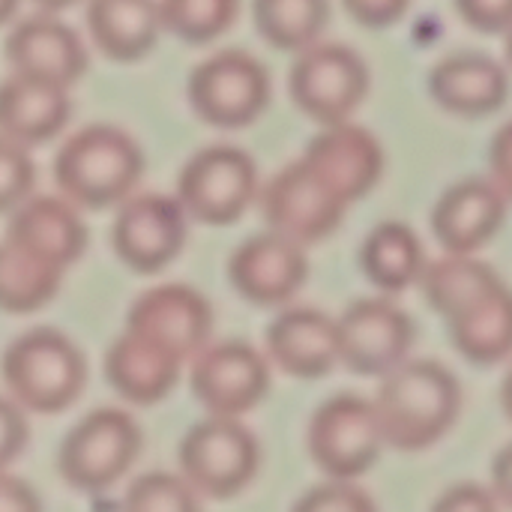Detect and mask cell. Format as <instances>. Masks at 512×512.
<instances>
[{
  "mask_svg": "<svg viewBox=\"0 0 512 512\" xmlns=\"http://www.w3.org/2000/svg\"><path fill=\"white\" fill-rule=\"evenodd\" d=\"M384 444L417 453L438 444L462 411V387L456 375L435 360H405L381 378L372 399Z\"/></svg>",
  "mask_w": 512,
  "mask_h": 512,
  "instance_id": "cell-1",
  "label": "cell"
},
{
  "mask_svg": "<svg viewBox=\"0 0 512 512\" xmlns=\"http://www.w3.org/2000/svg\"><path fill=\"white\" fill-rule=\"evenodd\" d=\"M141 174V147L123 129L105 123L78 129L54 159V180L66 201L90 210L126 201Z\"/></svg>",
  "mask_w": 512,
  "mask_h": 512,
  "instance_id": "cell-2",
  "label": "cell"
},
{
  "mask_svg": "<svg viewBox=\"0 0 512 512\" xmlns=\"http://www.w3.org/2000/svg\"><path fill=\"white\" fill-rule=\"evenodd\" d=\"M3 384L9 399L24 411L60 414L81 396L87 384V360L69 336L39 327L6 348Z\"/></svg>",
  "mask_w": 512,
  "mask_h": 512,
  "instance_id": "cell-3",
  "label": "cell"
},
{
  "mask_svg": "<svg viewBox=\"0 0 512 512\" xmlns=\"http://www.w3.org/2000/svg\"><path fill=\"white\" fill-rule=\"evenodd\" d=\"M255 159L231 144H213L198 150L180 171L177 201L186 216L204 225L237 222L258 198Z\"/></svg>",
  "mask_w": 512,
  "mask_h": 512,
  "instance_id": "cell-4",
  "label": "cell"
},
{
  "mask_svg": "<svg viewBox=\"0 0 512 512\" xmlns=\"http://www.w3.org/2000/svg\"><path fill=\"white\" fill-rule=\"evenodd\" d=\"M195 114L216 129L252 126L270 105V75L249 51H216L189 75Z\"/></svg>",
  "mask_w": 512,
  "mask_h": 512,
  "instance_id": "cell-5",
  "label": "cell"
},
{
  "mask_svg": "<svg viewBox=\"0 0 512 512\" xmlns=\"http://www.w3.org/2000/svg\"><path fill=\"white\" fill-rule=\"evenodd\" d=\"M291 99L318 126L345 123L369 93L366 60L339 42H315L291 66Z\"/></svg>",
  "mask_w": 512,
  "mask_h": 512,
  "instance_id": "cell-6",
  "label": "cell"
},
{
  "mask_svg": "<svg viewBox=\"0 0 512 512\" xmlns=\"http://www.w3.org/2000/svg\"><path fill=\"white\" fill-rule=\"evenodd\" d=\"M255 435L234 417H207L180 441L183 480L207 498H234L258 474Z\"/></svg>",
  "mask_w": 512,
  "mask_h": 512,
  "instance_id": "cell-7",
  "label": "cell"
},
{
  "mask_svg": "<svg viewBox=\"0 0 512 512\" xmlns=\"http://www.w3.org/2000/svg\"><path fill=\"white\" fill-rule=\"evenodd\" d=\"M141 429L117 408H99L78 420L60 444V474L78 492L111 489L138 459Z\"/></svg>",
  "mask_w": 512,
  "mask_h": 512,
  "instance_id": "cell-8",
  "label": "cell"
},
{
  "mask_svg": "<svg viewBox=\"0 0 512 512\" xmlns=\"http://www.w3.org/2000/svg\"><path fill=\"white\" fill-rule=\"evenodd\" d=\"M309 456L330 480H357L381 456L384 432L369 399L342 393L327 399L309 423Z\"/></svg>",
  "mask_w": 512,
  "mask_h": 512,
  "instance_id": "cell-9",
  "label": "cell"
},
{
  "mask_svg": "<svg viewBox=\"0 0 512 512\" xmlns=\"http://www.w3.org/2000/svg\"><path fill=\"white\" fill-rule=\"evenodd\" d=\"M258 204L267 228L300 246H312L333 237L351 207L303 159L285 165L258 192Z\"/></svg>",
  "mask_w": 512,
  "mask_h": 512,
  "instance_id": "cell-10",
  "label": "cell"
},
{
  "mask_svg": "<svg viewBox=\"0 0 512 512\" xmlns=\"http://www.w3.org/2000/svg\"><path fill=\"white\" fill-rule=\"evenodd\" d=\"M192 393L210 417L249 414L270 390V366L249 342H216L192 357Z\"/></svg>",
  "mask_w": 512,
  "mask_h": 512,
  "instance_id": "cell-11",
  "label": "cell"
},
{
  "mask_svg": "<svg viewBox=\"0 0 512 512\" xmlns=\"http://www.w3.org/2000/svg\"><path fill=\"white\" fill-rule=\"evenodd\" d=\"M336 321L342 366H348L354 375L384 378L408 360L414 345V321L393 300H357Z\"/></svg>",
  "mask_w": 512,
  "mask_h": 512,
  "instance_id": "cell-12",
  "label": "cell"
},
{
  "mask_svg": "<svg viewBox=\"0 0 512 512\" xmlns=\"http://www.w3.org/2000/svg\"><path fill=\"white\" fill-rule=\"evenodd\" d=\"M186 231L189 216L177 195H138L120 207L111 225V246L129 270L159 273L183 252Z\"/></svg>",
  "mask_w": 512,
  "mask_h": 512,
  "instance_id": "cell-13",
  "label": "cell"
},
{
  "mask_svg": "<svg viewBox=\"0 0 512 512\" xmlns=\"http://www.w3.org/2000/svg\"><path fill=\"white\" fill-rule=\"evenodd\" d=\"M126 330L156 342L186 363L210 345L213 309L207 297L189 285H156L132 303Z\"/></svg>",
  "mask_w": 512,
  "mask_h": 512,
  "instance_id": "cell-14",
  "label": "cell"
},
{
  "mask_svg": "<svg viewBox=\"0 0 512 512\" xmlns=\"http://www.w3.org/2000/svg\"><path fill=\"white\" fill-rule=\"evenodd\" d=\"M234 291L255 306H285L309 279L306 246L264 231L240 243L228 261Z\"/></svg>",
  "mask_w": 512,
  "mask_h": 512,
  "instance_id": "cell-15",
  "label": "cell"
},
{
  "mask_svg": "<svg viewBox=\"0 0 512 512\" xmlns=\"http://www.w3.org/2000/svg\"><path fill=\"white\" fill-rule=\"evenodd\" d=\"M303 162L333 192H339L348 204H354L375 192V186L384 177L387 156L381 141L369 129L345 120V123L321 126V132L309 141Z\"/></svg>",
  "mask_w": 512,
  "mask_h": 512,
  "instance_id": "cell-16",
  "label": "cell"
},
{
  "mask_svg": "<svg viewBox=\"0 0 512 512\" xmlns=\"http://www.w3.org/2000/svg\"><path fill=\"white\" fill-rule=\"evenodd\" d=\"M507 207L510 201L492 177H468L438 198L432 231L447 252L474 255L495 240L507 219Z\"/></svg>",
  "mask_w": 512,
  "mask_h": 512,
  "instance_id": "cell-17",
  "label": "cell"
},
{
  "mask_svg": "<svg viewBox=\"0 0 512 512\" xmlns=\"http://www.w3.org/2000/svg\"><path fill=\"white\" fill-rule=\"evenodd\" d=\"M6 57L12 72L66 90L87 69V48L78 39V33L69 24L48 15H36L15 24L6 39Z\"/></svg>",
  "mask_w": 512,
  "mask_h": 512,
  "instance_id": "cell-18",
  "label": "cell"
},
{
  "mask_svg": "<svg viewBox=\"0 0 512 512\" xmlns=\"http://www.w3.org/2000/svg\"><path fill=\"white\" fill-rule=\"evenodd\" d=\"M432 99L456 117L477 120L501 111L510 96V72L495 57L459 51L444 57L429 75Z\"/></svg>",
  "mask_w": 512,
  "mask_h": 512,
  "instance_id": "cell-19",
  "label": "cell"
},
{
  "mask_svg": "<svg viewBox=\"0 0 512 512\" xmlns=\"http://www.w3.org/2000/svg\"><path fill=\"white\" fill-rule=\"evenodd\" d=\"M267 354L291 378H324L342 363L339 321L318 309H285L267 327Z\"/></svg>",
  "mask_w": 512,
  "mask_h": 512,
  "instance_id": "cell-20",
  "label": "cell"
},
{
  "mask_svg": "<svg viewBox=\"0 0 512 512\" xmlns=\"http://www.w3.org/2000/svg\"><path fill=\"white\" fill-rule=\"evenodd\" d=\"M6 240L66 270L87 249V228L78 210L63 198H27L12 210Z\"/></svg>",
  "mask_w": 512,
  "mask_h": 512,
  "instance_id": "cell-21",
  "label": "cell"
},
{
  "mask_svg": "<svg viewBox=\"0 0 512 512\" xmlns=\"http://www.w3.org/2000/svg\"><path fill=\"white\" fill-rule=\"evenodd\" d=\"M183 360L156 342L123 330L105 354V378L132 405L162 402L180 381Z\"/></svg>",
  "mask_w": 512,
  "mask_h": 512,
  "instance_id": "cell-22",
  "label": "cell"
},
{
  "mask_svg": "<svg viewBox=\"0 0 512 512\" xmlns=\"http://www.w3.org/2000/svg\"><path fill=\"white\" fill-rule=\"evenodd\" d=\"M69 114L72 102L66 87L18 72L0 81V135L21 147L51 141L66 126Z\"/></svg>",
  "mask_w": 512,
  "mask_h": 512,
  "instance_id": "cell-23",
  "label": "cell"
},
{
  "mask_svg": "<svg viewBox=\"0 0 512 512\" xmlns=\"http://www.w3.org/2000/svg\"><path fill=\"white\" fill-rule=\"evenodd\" d=\"M87 30L93 45L120 63L141 60L150 54L162 33L156 0H90Z\"/></svg>",
  "mask_w": 512,
  "mask_h": 512,
  "instance_id": "cell-24",
  "label": "cell"
},
{
  "mask_svg": "<svg viewBox=\"0 0 512 512\" xmlns=\"http://www.w3.org/2000/svg\"><path fill=\"white\" fill-rule=\"evenodd\" d=\"M456 351L477 363L495 366L512 354V291L501 282L477 303L447 321Z\"/></svg>",
  "mask_w": 512,
  "mask_h": 512,
  "instance_id": "cell-25",
  "label": "cell"
},
{
  "mask_svg": "<svg viewBox=\"0 0 512 512\" xmlns=\"http://www.w3.org/2000/svg\"><path fill=\"white\" fill-rule=\"evenodd\" d=\"M426 264L429 261L423 243L405 222L390 219L375 225L360 246V267L366 279L387 294H399L411 285H420Z\"/></svg>",
  "mask_w": 512,
  "mask_h": 512,
  "instance_id": "cell-26",
  "label": "cell"
},
{
  "mask_svg": "<svg viewBox=\"0 0 512 512\" xmlns=\"http://www.w3.org/2000/svg\"><path fill=\"white\" fill-rule=\"evenodd\" d=\"M495 285H501V276L489 264H483L474 255H453V252H447L438 261H429L420 279L426 303L444 321H450L453 315L477 303Z\"/></svg>",
  "mask_w": 512,
  "mask_h": 512,
  "instance_id": "cell-27",
  "label": "cell"
},
{
  "mask_svg": "<svg viewBox=\"0 0 512 512\" xmlns=\"http://www.w3.org/2000/svg\"><path fill=\"white\" fill-rule=\"evenodd\" d=\"M60 267L27 252L24 246L3 240L0 243V309L12 315H27L54 300L63 282Z\"/></svg>",
  "mask_w": 512,
  "mask_h": 512,
  "instance_id": "cell-28",
  "label": "cell"
},
{
  "mask_svg": "<svg viewBox=\"0 0 512 512\" xmlns=\"http://www.w3.org/2000/svg\"><path fill=\"white\" fill-rule=\"evenodd\" d=\"M252 18L264 42L279 51H306L321 42L330 18L327 0H252Z\"/></svg>",
  "mask_w": 512,
  "mask_h": 512,
  "instance_id": "cell-29",
  "label": "cell"
},
{
  "mask_svg": "<svg viewBox=\"0 0 512 512\" xmlns=\"http://www.w3.org/2000/svg\"><path fill=\"white\" fill-rule=\"evenodd\" d=\"M162 30L183 42L207 45L219 39L237 18L240 0H156Z\"/></svg>",
  "mask_w": 512,
  "mask_h": 512,
  "instance_id": "cell-30",
  "label": "cell"
},
{
  "mask_svg": "<svg viewBox=\"0 0 512 512\" xmlns=\"http://www.w3.org/2000/svg\"><path fill=\"white\" fill-rule=\"evenodd\" d=\"M123 512H201V507L198 492L183 480V474L177 477L165 471H150L129 486Z\"/></svg>",
  "mask_w": 512,
  "mask_h": 512,
  "instance_id": "cell-31",
  "label": "cell"
},
{
  "mask_svg": "<svg viewBox=\"0 0 512 512\" xmlns=\"http://www.w3.org/2000/svg\"><path fill=\"white\" fill-rule=\"evenodd\" d=\"M36 168L27 147L0 135V213L15 210L33 192Z\"/></svg>",
  "mask_w": 512,
  "mask_h": 512,
  "instance_id": "cell-32",
  "label": "cell"
},
{
  "mask_svg": "<svg viewBox=\"0 0 512 512\" xmlns=\"http://www.w3.org/2000/svg\"><path fill=\"white\" fill-rule=\"evenodd\" d=\"M291 512H378V507L354 480H330L309 489Z\"/></svg>",
  "mask_w": 512,
  "mask_h": 512,
  "instance_id": "cell-33",
  "label": "cell"
},
{
  "mask_svg": "<svg viewBox=\"0 0 512 512\" xmlns=\"http://www.w3.org/2000/svg\"><path fill=\"white\" fill-rule=\"evenodd\" d=\"M462 21L480 33H507L512 27V0H456Z\"/></svg>",
  "mask_w": 512,
  "mask_h": 512,
  "instance_id": "cell-34",
  "label": "cell"
},
{
  "mask_svg": "<svg viewBox=\"0 0 512 512\" xmlns=\"http://www.w3.org/2000/svg\"><path fill=\"white\" fill-rule=\"evenodd\" d=\"M27 420L24 408L6 396H0V471H6L27 444Z\"/></svg>",
  "mask_w": 512,
  "mask_h": 512,
  "instance_id": "cell-35",
  "label": "cell"
},
{
  "mask_svg": "<svg viewBox=\"0 0 512 512\" xmlns=\"http://www.w3.org/2000/svg\"><path fill=\"white\" fill-rule=\"evenodd\" d=\"M498 504L501 501L492 489L480 483H459L435 501L432 512H498Z\"/></svg>",
  "mask_w": 512,
  "mask_h": 512,
  "instance_id": "cell-36",
  "label": "cell"
},
{
  "mask_svg": "<svg viewBox=\"0 0 512 512\" xmlns=\"http://www.w3.org/2000/svg\"><path fill=\"white\" fill-rule=\"evenodd\" d=\"M342 3L357 24L372 30H384L396 24L411 6V0H342Z\"/></svg>",
  "mask_w": 512,
  "mask_h": 512,
  "instance_id": "cell-37",
  "label": "cell"
},
{
  "mask_svg": "<svg viewBox=\"0 0 512 512\" xmlns=\"http://www.w3.org/2000/svg\"><path fill=\"white\" fill-rule=\"evenodd\" d=\"M489 168H492V180L512 204V120L495 132L489 144Z\"/></svg>",
  "mask_w": 512,
  "mask_h": 512,
  "instance_id": "cell-38",
  "label": "cell"
},
{
  "mask_svg": "<svg viewBox=\"0 0 512 512\" xmlns=\"http://www.w3.org/2000/svg\"><path fill=\"white\" fill-rule=\"evenodd\" d=\"M0 512H42V501L30 483L0 471Z\"/></svg>",
  "mask_w": 512,
  "mask_h": 512,
  "instance_id": "cell-39",
  "label": "cell"
},
{
  "mask_svg": "<svg viewBox=\"0 0 512 512\" xmlns=\"http://www.w3.org/2000/svg\"><path fill=\"white\" fill-rule=\"evenodd\" d=\"M492 492L501 504L512 510V444H507L492 465Z\"/></svg>",
  "mask_w": 512,
  "mask_h": 512,
  "instance_id": "cell-40",
  "label": "cell"
},
{
  "mask_svg": "<svg viewBox=\"0 0 512 512\" xmlns=\"http://www.w3.org/2000/svg\"><path fill=\"white\" fill-rule=\"evenodd\" d=\"M501 405H504V414L512 420V369L507 372L504 384H501Z\"/></svg>",
  "mask_w": 512,
  "mask_h": 512,
  "instance_id": "cell-41",
  "label": "cell"
},
{
  "mask_svg": "<svg viewBox=\"0 0 512 512\" xmlns=\"http://www.w3.org/2000/svg\"><path fill=\"white\" fill-rule=\"evenodd\" d=\"M33 3H39V6L48 9V12H60V9H66V6H72V3H78V0H33Z\"/></svg>",
  "mask_w": 512,
  "mask_h": 512,
  "instance_id": "cell-42",
  "label": "cell"
},
{
  "mask_svg": "<svg viewBox=\"0 0 512 512\" xmlns=\"http://www.w3.org/2000/svg\"><path fill=\"white\" fill-rule=\"evenodd\" d=\"M18 9V0H0V24H6Z\"/></svg>",
  "mask_w": 512,
  "mask_h": 512,
  "instance_id": "cell-43",
  "label": "cell"
},
{
  "mask_svg": "<svg viewBox=\"0 0 512 512\" xmlns=\"http://www.w3.org/2000/svg\"><path fill=\"white\" fill-rule=\"evenodd\" d=\"M504 51H507V63H510L512 69V27L504 33Z\"/></svg>",
  "mask_w": 512,
  "mask_h": 512,
  "instance_id": "cell-44",
  "label": "cell"
}]
</instances>
